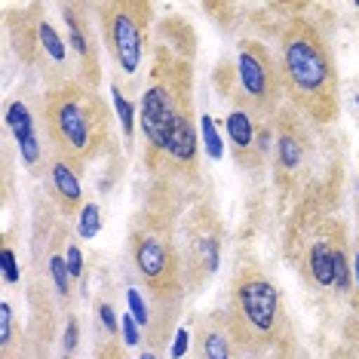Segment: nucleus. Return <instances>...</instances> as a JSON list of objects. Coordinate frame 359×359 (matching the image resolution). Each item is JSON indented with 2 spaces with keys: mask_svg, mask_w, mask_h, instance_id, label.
<instances>
[{
  "mask_svg": "<svg viewBox=\"0 0 359 359\" xmlns=\"http://www.w3.org/2000/svg\"><path fill=\"white\" fill-rule=\"evenodd\" d=\"M120 332H123V341H126L129 347H135L138 341H142V334H138V323L133 320V313L120 316Z\"/></svg>",
  "mask_w": 359,
  "mask_h": 359,
  "instance_id": "393cba45",
  "label": "nucleus"
},
{
  "mask_svg": "<svg viewBox=\"0 0 359 359\" xmlns=\"http://www.w3.org/2000/svg\"><path fill=\"white\" fill-rule=\"evenodd\" d=\"M285 258L313 289L341 292V295L353 292L347 224L334 218L323 203H307L298 209L285 233Z\"/></svg>",
  "mask_w": 359,
  "mask_h": 359,
  "instance_id": "7ed1b4c3",
  "label": "nucleus"
},
{
  "mask_svg": "<svg viewBox=\"0 0 359 359\" xmlns=\"http://www.w3.org/2000/svg\"><path fill=\"white\" fill-rule=\"evenodd\" d=\"M37 13H40V6H37ZM15 43H19L15 53L31 65H46V62L65 65L68 62V43L59 37V31H55L43 15L28 22L25 13H22V37H15Z\"/></svg>",
  "mask_w": 359,
  "mask_h": 359,
  "instance_id": "9b49d317",
  "label": "nucleus"
},
{
  "mask_svg": "<svg viewBox=\"0 0 359 359\" xmlns=\"http://www.w3.org/2000/svg\"><path fill=\"white\" fill-rule=\"evenodd\" d=\"M356 218H359V182H356Z\"/></svg>",
  "mask_w": 359,
  "mask_h": 359,
  "instance_id": "2f4dec72",
  "label": "nucleus"
},
{
  "mask_svg": "<svg viewBox=\"0 0 359 359\" xmlns=\"http://www.w3.org/2000/svg\"><path fill=\"white\" fill-rule=\"evenodd\" d=\"M224 71L231 74V83H215V86L231 93L227 99H236V108H246L261 123H271L280 114V102L285 95L280 59H273V53L261 40H243L233 71L231 68Z\"/></svg>",
  "mask_w": 359,
  "mask_h": 359,
  "instance_id": "0eeeda50",
  "label": "nucleus"
},
{
  "mask_svg": "<svg viewBox=\"0 0 359 359\" xmlns=\"http://www.w3.org/2000/svg\"><path fill=\"white\" fill-rule=\"evenodd\" d=\"M129 258L135 273L148 285L157 301L182 298L184 271H182V246L175 243L172 222L157 212H142L129 227Z\"/></svg>",
  "mask_w": 359,
  "mask_h": 359,
  "instance_id": "39448f33",
  "label": "nucleus"
},
{
  "mask_svg": "<svg viewBox=\"0 0 359 359\" xmlns=\"http://www.w3.org/2000/svg\"><path fill=\"white\" fill-rule=\"evenodd\" d=\"M187 338H191V334H187V329H178V332H175V341H172V350H169V356H172V359H182V356L187 353Z\"/></svg>",
  "mask_w": 359,
  "mask_h": 359,
  "instance_id": "c756f323",
  "label": "nucleus"
},
{
  "mask_svg": "<svg viewBox=\"0 0 359 359\" xmlns=\"http://www.w3.org/2000/svg\"><path fill=\"white\" fill-rule=\"evenodd\" d=\"M13 307H10V301H0V353H10L13 350Z\"/></svg>",
  "mask_w": 359,
  "mask_h": 359,
  "instance_id": "a211bd4d",
  "label": "nucleus"
},
{
  "mask_svg": "<svg viewBox=\"0 0 359 359\" xmlns=\"http://www.w3.org/2000/svg\"><path fill=\"white\" fill-rule=\"evenodd\" d=\"M50 194L62 215H77L83 212V187H80L77 169L59 157L50 160Z\"/></svg>",
  "mask_w": 359,
  "mask_h": 359,
  "instance_id": "2eb2a0df",
  "label": "nucleus"
},
{
  "mask_svg": "<svg viewBox=\"0 0 359 359\" xmlns=\"http://www.w3.org/2000/svg\"><path fill=\"white\" fill-rule=\"evenodd\" d=\"M142 359H157V353H154V350H144Z\"/></svg>",
  "mask_w": 359,
  "mask_h": 359,
  "instance_id": "7c9ffc66",
  "label": "nucleus"
},
{
  "mask_svg": "<svg viewBox=\"0 0 359 359\" xmlns=\"http://www.w3.org/2000/svg\"><path fill=\"white\" fill-rule=\"evenodd\" d=\"M194 359H243L224 310H209L194 323Z\"/></svg>",
  "mask_w": 359,
  "mask_h": 359,
  "instance_id": "f8f14e48",
  "label": "nucleus"
},
{
  "mask_svg": "<svg viewBox=\"0 0 359 359\" xmlns=\"http://www.w3.org/2000/svg\"><path fill=\"white\" fill-rule=\"evenodd\" d=\"M99 25L114 65L123 77H135L148 55V37H151V19L154 4L148 0H111L99 4Z\"/></svg>",
  "mask_w": 359,
  "mask_h": 359,
  "instance_id": "6e6552de",
  "label": "nucleus"
},
{
  "mask_svg": "<svg viewBox=\"0 0 359 359\" xmlns=\"http://www.w3.org/2000/svg\"><path fill=\"white\" fill-rule=\"evenodd\" d=\"M62 15H65V28H68V46L80 62V83L99 89L102 71H99V53H95V43H93L89 28H86V6L65 4Z\"/></svg>",
  "mask_w": 359,
  "mask_h": 359,
  "instance_id": "ddd939ff",
  "label": "nucleus"
},
{
  "mask_svg": "<svg viewBox=\"0 0 359 359\" xmlns=\"http://www.w3.org/2000/svg\"><path fill=\"white\" fill-rule=\"evenodd\" d=\"M77 338H80V323H77V316H71L68 325H65V353H74Z\"/></svg>",
  "mask_w": 359,
  "mask_h": 359,
  "instance_id": "cd10ccee",
  "label": "nucleus"
},
{
  "mask_svg": "<svg viewBox=\"0 0 359 359\" xmlns=\"http://www.w3.org/2000/svg\"><path fill=\"white\" fill-rule=\"evenodd\" d=\"M200 126H203V138H206V151H209V157H222L224 154V142H222V135H218V129H215V120L209 117H200Z\"/></svg>",
  "mask_w": 359,
  "mask_h": 359,
  "instance_id": "aec40b11",
  "label": "nucleus"
},
{
  "mask_svg": "<svg viewBox=\"0 0 359 359\" xmlns=\"http://www.w3.org/2000/svg\"><path fill=\"white\" fill-rule=\"evenodd\" d=\"M65 258H68V271H71V280H80L83 276V255H80V249L71 243L68 252H65Z\"/></svg>",
  "mask_w": 359,
  "mask_h": 359,
  "instance_id": "bb28decb",
  "label": "nucleus"
},
{
  "mask_svg": "<svg viewBox=\"0 0 359 359\" xmlns=\"http://www.w3.org/2000/svg\"><path fill=\"white\" fill-rule=\"evenodd\" d=\"M46 264H50V276L55 283V292H59V298H68L71 295V271H68V258L59 255V252H50V258H46Z\"/></svg>",
  "mask_w": 359,
  "mask_h": 359,
  "instance_id": "f3484780",
  "label": "nucleus"
},
{
  "mask_svg": "<svg viewBox=\"0 0 359 359\" xmlns=\"http://www.w3.org/2000/svg\"><path fill=\"white\" fill-rule=\"evenodd\" d=\"M99 231H102V212L95 203H86L83 212H80V236H83V240H93Z\"/></svg>",
  "mask_w": 359,
  "mask_h": 359,
  "instance_id": "6ab92c4d",
  "label": "nucleus"
},
{
  "mask_svg": "<svg viewBox=\"0 0 359 359\" xmlns=\"http://www.w3.org/2000/svg\"><path fill=\"white\" fill-rule=\"evenodd\" d=\"M6 126L13 129L15 142H19L22 160H25L28 166H34V163L40 160V144H37V135H34V120H31L28 104L13 102L10 108H6Z\"/></svg>",
  "mask_w": 359,
  "mask_h": 359,
  "instance_id": "dca6fc26",
  "label": "nucleus"
},
{
  "mask_svg": "<svg viewBox=\"0 0 359 359\" xmlns=\"http://www.w3.org/2000/svg\"><path fill=\"white\" fill-rule=\"evenodd\" d=\"M350 267H353V304L359 307V236L356 243H350Z\"/></svg>",
  "mask_w": 359,
  "mask_h": 359,
  "instance_id": "c85d7f7f",
  "label": "nucleus"
},
{
  "mask_svg": "<svg viewBox=\"0 0 359 359\" xmlns=\"http://www.w3.org/2000/svg\"><path fill=\"white\" fill-rule=\"evenodd\" d=\"M258 117H252L246 108H233L231 117H227V135H231V144H233V157L240 166L246 169H258L264 157L258 154Z\"/></svg>",
  "mask_w": 359,
  "mask_h": 359,
  "instance_id": "4468645a",
  "label": "nucleus"
},
{
  "mask_svg": "<svg viewBox=\"0 0 359 359\" xmlns=\"http://www.w3.org/2000/svg\"><path fill=\"white\" fill-rule=\"evenodd\" d=\"M93 359H129V353H126L123 347H120L117 338H108V341H102V344L95 347Z\"/></svg>",
  "mask_w": 359,
  "mask_h": 359,
  "instance_id": "b1692460",
  "label": "nucleus"
},
{
  "mask_svg": "<svg viewBox=\"0 0 359 359\" xmlns=\"http://www.w3.org/2000/svg\"><path fill=\"white\" fill-rule=\"evenodd\" d=\"M222 222L218 212L209 203L191 209L184 218V243H182V271H184V285L200 289L212 273L222 264Z\"/></svg>",
  "mask_w": 359,
  "mask_h": 359,
  "instance_id": "1a4fd4ad",
  "label": "nucleus"
},
{
  "mask_svg": "<svg viewBox=\"0 0 359 359\" xmlns=\"http://www.w3.org/2000/svg\"><path fill=\"white\" fill-rule=\"evenodd\" d=\"M184 114H194L191 108V62L178 59L169 46H160L151 65V77L142 95V133L148 148L154 151L166 138Z\"/></svg>",
  "mask_w": 359,
  "mask_h": 359,
  "instance_id": "423d86ee",
  "label": "nucleus"
},
{
  "mask_svg": "<svg viewBox=\"0 0 359 359\" xmlns=\"http://www.w3.org/2000/svg\"><path fill=\"white\" fill-rule=\"evenodd\" d=\"M95 313H99V323H102V329L108 332V338H117L120 323H117V313H114V307L108 301H95Z\"/></svg>",
  "mask_w": 359,
  "mask_h": 359,
  "instance_id": "5701e85b",
  "label": "nucleus"
},
{
  "mask_svg": "<svg viewBox=\"0 0 359 359\" xmlns=\"http://www.w3.org/2000/svg\"><path fill=\"white\" fill-rule=\"evenodd\" d=\"M273 160L276 182L285 191L298 187L307 178V166L313 160V138L295 108H280V114L273 117Z\"/></svg>",
  "mask_w": 359,
  "mask_h": 359,
  "instance_id": "9d476101",
  "label": "nucleus"
},
{
  "mask_svg": "<svg viewBox=\"0 0 359 359\" xmlns=\"http://www.w3.org/2000/svg\"><path fill=\"white\" fill-rule=\"evenodd\" d=\"M43 129L53 144V157L71 163L74 169L99 160L111 144V111L99 89L62 80L43 95Z\"/></svg>",
  "mask_w": 359,
  "mask_h": 359,
  "instance_id": "f03ea898",
  "label": "nucleus"
},
{
  "mask_svg": "<svg viewBox=\"0 0 359 359\" xmlns=\"http://www.w3.org/2000/svg\"><path fill=\"white\" fill-rule=\"evenodd\" d=\"M126 295H129V313H133V320L144 329V325L151 323V307L144 304V298H142V292L138 289H129Z\"/></svg>",
  "mask_w": 359,
  "mask_h": 359,
  "instance_id": "4be33fe9",
  "label": "nucleus"
},
{
  "mask_svg": "<svg viewBox=\"0 0 359 359\" xmlns=\"http://www.w3.org/2000/svg\"><path fill=\"white\" fill-rule=\"evenodd\" d=\"M0 258H4V280L6 283H19V267H15V255L10 246L0 249Z\"/></svg>",
  "mask_w": 359,
  "mask_h": 359,
  "instance_id": "a878e982",
  "label": "nucleus"
},
{
  "mask_svg": "<svg viewBox=\"0 0 359 359\" xmlns=\"http://www.w3.org/2000/svg\"><path fill=\"white\" fill-rule=\"evenodd\" d=\"M224 313L243 356H264L267 350L280 344L285 329L283 298L273 280L258 267L243 264L236 271Z\"/></svg>",
  "mask_w": 359,
  "mask_h": 359,
  "instance_id": "20e7f679",
  "label": "nucleus"
},
{
  "mask_svg": "<svg viewBox=\"0 0 359 359\" xmlns=\"http://www.w3.org/2000/svg\"><path fill=\"white\" fill-rule=\"evenodd\" d=\"M280 71L285 95L304 120L332 123L338 117V68L316 22L289 19L280 37Z\"/></svg>",
  "mask_w": 359,
  "mask_h": 359,
  "instance_id": "f257e3e1",
  "label": "nucleus"
},
{
  "mask_svg": "<svg viewBox=\"0 0 359 359\" xmlns=\"http://www.w3.org/2000/svg\"><path fill=\"white\" fill-rule=\"evenodd\" d=\"M114 104H117V114H120V126H123V133L129 138V135H133V117H135V111H133V104H129L126 95L120 93V83H114Z\"/></svg>",
  "mask_w": 359,
  "mask_h": 359,
  "instance_id": "412c9836",
  "label": "nucleus"
}]
</instances>
